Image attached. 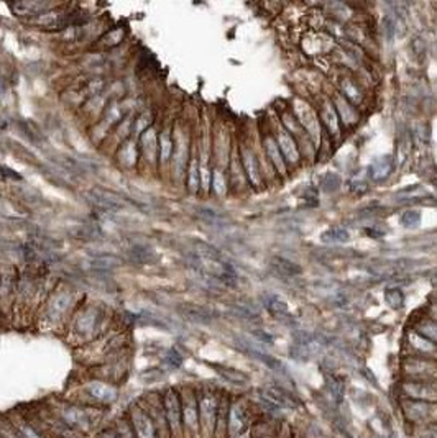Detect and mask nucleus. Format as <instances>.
Instances as JSON below:
<instances>
[{"instance_id":"f257e3e1","label":"nucleus","mask_w":437,"mask_h":438,"mask_svg":"<svg viewBox=\"0 0 437 438\" xmlns=\"http://www.w3.org/2000/svg\"><path fill=\"white\" fill-rule=\"evenodd\" d=\"M114 323L112 312L101 304H81L69 320L66 332L63 333L64 342L73 348H83L96 342Z\"/></svg>"},{"instance_id":"f03ea898","label":"nucleus","mask_w":437,"mask_h":438,"mask_svg":"<svg viewBox=\"0 0 437 438\" xmlns=\"http://www.w3.org/2000/svg\"><path fill=\"white\" fill-rule=\"evenodd\" d=\"M79 306L76 292L64 283H58L53 286L36 313L35 325L40 332L64 333Z\"/></svg>"},{"instance_id":"7ed1b4c3","label":"nucleus","mask_w":437,"mask_h":438,"mask_svg":"<svg viewBox=\"0 0 437 438\" xmlns=\"http://www.w3.org/2000/svg\"><path fill=\"white\" fill-rule=\"evenodd\" d=\"M45 402L81 438L96 435L102 429L101 424L106 417L104 409L91 407V405L76 402L64 396L48 397Z\"/></svg>"},{"instance_id":"20e7f679","label":"nucleus","mask_w":437,"mask_h":438,"mask_svg":"<svg viewBox=\"0 0 437 438\" xmlns=\"http://www.w3.org/2000/svg\"><path fill=\"white\" fill-rule=\"evenodd\" d=\"M20 412L45 438H81L53 412L45 401L20 405Z\"/></svg>"},{"instance_id":"39448f33","label":"nucleus","mask_w":437,"mask_h":438,"mask_svg":"<svg viewBox=\"0 0 437 438\" xmlns=\"http://www.w3.org/2000/svg\"><path fill=\"white\" fill-rule=\"evenodd\" d=\"M64 397L73 399V401L81 404L91 405V407L107 410L117 402L118 389L117 386H114V384L94 380V377L88 376L86 380L76 384V386H73L71 391H69Z\"/></svg>"},{"instance_id":"423d86ee","label":"nucleus","mask_w":437,"mask_h":438,"mask_svg":"<svg viewBox=\"0 0 437 438\" xmlns=\"http://www.w3.org/2000/svg\"><path fill=\"white\" fill-rule=\"evenodd\" d=\"M222 394L215 387L201 386L197 387V402H199V429L201 435L199 438H212Z\"/></svg>"},{"instance_id":"0eeeda50","label":"nucleus","mask_w":437,"mask_h":438,"mask_svg":"<svg viewBox=\"0 0 437 438\" xmlns=\"http://www.w3.org/2000/svg\"><path fill=\"white\" fill-rule=\"evenodd\" d=\"M257 407L245 397H230L229 415H227V429L229 438L244 434L250 430L257 422Z\"/></svg>"},{"instance_id":"6e6552de","label":"nucleus","mask_w":437,"mask_h":438,"mask_svg":"<svg viewBox=\"0 0 437 438\" xmlns=\"http://www.w3.org/2000/svg\"><path fill=\"white\" fill-rule=\"evenodd\" d=\"M399 412L403 420L411 429L437 425V404L418 402V401H399Z\"/></svg>"},{"instance_id":"1a4fd4ad","label":"nucleus","mask_w":437,"mask_h":438,"mask_svg":"<svg viewBox=\"0 0 437 438\" xmlns=\"http://www.w3.org/2000/svg\"><path fill=\"white\" fill-rule=\"evenodd\" d=\"M178 391H180V397H181L185 438H199V435H201V429H199L197 387L182 386L178 387Z\"/></svg>"},{"instance_id":"9d476101","label":"nucleus","mask_w":437,"mask_h":438,"mask_svg":"<svg viewBox=\"0 0 437 438\" xmlns=\"http://www.w3.org/2000/svg\"><path fill=\"white\" fill-rule=\"evenodd\" d=\"M399 401H418L437 404V381L403 380L398 384Z\"/></svg>"},{"instance_id":"9b49d317","label":"nucleus","mask_w":437,"mask_h":438,"mask_svg":"<svg viewBox=\"0 0 437 438\" xmlns=\"http://www.w3.org/2000/svg\"><path fill=\"white\" fill-rule=\"evenodd\" d=\"M163 397L165 414L168 420V429L171 438H185V429H182V409H181V397L178 387H166L161 391Z\"/></svg>"},{"instance_id":"f8f14e48","label":"nucleus","mask_w":437,"mask_h":438,"mask_svg":"<svg viewBox=\"0 0 437 438\" xmlns=\"http://www.w3.org/2000/svg\"><path fill=\"white\" fill-rule=\"evenodd\" d=\"M19 276L14 268H0V317L12 322Z\"/></svg>"},{"instance_id":"ddd939ff","label":"nucleus","mask_w":437,"mask_h":438,"mask_svg":"<svg viewBox=\"0 0 437 438\" xmlns=\"http://www.w3.org/2000/svg\"><path fill=\"white\" fill-rule=\"evenodd\" d=\"M137 402L142 405L145 410H147L150 419L153 420V425L156 429V434H158V438H171L161 392L160 391H152V392L145 394V396L140 397Z\"/></svg>"},{"instance_id":"4468645a","label":"nucleus","mask_w":437,"mask_h":438,"mask_svg":"<svg viewBox=\"0 0 437 438\" xmlns=\"http://www.w3.org/2000/svg\"><path fill=\"white\" fill-rule=\"evenodd\" d=\"M403 380L416 381H437V361L411 356L404 358L403 365Z\"/></svg>"},{"instance_id":"2eb2a0df","label":"nucleus","mask_w":437,"mask_h":438,"mask_svg":"<svg viewBox=\"0 0 437 438\" xmlns=\"http://www.w3.org/2000/svg\"><path fill=\"white\" fill-rule=\"evenodd\" d=\"M125 414H127L128 420H130L135 437L137 438H158V434H156V429L153 425V420L150 419L147 410H145L137 401L128 405Z\"/></svg>"},{"instance_id":"dca6fc26","label":"nucleus","mask_w":437,"mask_h":438,"mask_svg":"<svg viewBox=\"0 0 437 438\" xmlns=\"http://www.w3.org/2000/svg\"><path fill=\"white\" fill-rule=\"evenodd\" d=\"M262 401H265L267 404L272 405L277 410H293L298 407V402L296 399L291 396L288 391H284L283 387L278 386H268L262 391Z\"/></svg>"},{"instance_id":"f3484780","label":"nucleus","mask_w":437,"mask_h":438,"mask_svg":"<svg viewBox=\"0 0 437 438\" xmlns=\"http://www.w3.org/2000/svg\"><path fill=\"white\" fill-rule=\"evenodd\" d=\"M5 415H7V419L10 420V424H12V427L15 429V432H17L20 438H45L38 430L35 429L34 425L30 424L29 420H26V417L20 412L19 407L7 410Z\"/></svg>"},{"instance_id":"a211bd4d","label":"nucleus","mask_w":437,"mask_h":438,"mask_svg":"<svg viewBox=\"0 0 437 438\" xmlns=\"http://www.w3.org/2000/svg\"><path fill=\"white\" fill-rule=\"evenodd\" d=\"M215 370H217L219 375L222 376L225 381L234 384V386H245V384L248 382V376L239 370H234V367L215 366Z\"/></svg>"},{"instance_id":"6ab92c4d","label":"nucleus","mask_w":437,"mask_h":438,"mask_svg":"<svg viewBox=\"0 0 437 438\" xmlns=\"http://www.w3.org/2000/svg\"><path fill=\"white\" fill-rule=\"evenodd\" d=\"M112 427H114V430L117 432L118 438H137L133 434L130 420H128L125 412H123L122 415H118V417L112 422Z\"/></svg>"},{"instance_id":"aec40b11","label":"nucleus","mask_w":437,"mask_h":438,"mask_svg":"<svg viewBox=\"0 0 437 438\" xmlns=\"http://www.w3.org/2000/svg\"><path fill=\"white\" fill-rule=\"evenodd\" d=\"M272 264H273V268L277 269V273L283 274V276H296L301 273V268L298 266V264L293 261H288V259H284V258H273Z\"/></svg>"},{"instance_id":"412c9836","label":"nucleus","mask_w":437,"mask_h":438,"mask_svg":"<svg viewBox=\"0 0 437 438\" xmlns=\"http://www.w3.org/2000/svg\"><path fill=\"white\" fill-rule=\"evenodd\" d=\"M349 240V231L344 226H332L322 234V241L326 243H344Z\"/></svg>"},{"instance_id":"4be33fe9","label":"nucleus","mask_w":437,"mask_h":438,"mask_svg":"<svg viewBox=\"0 0 437 438\" xmlns=\"http://www.w3.org/2000/svg\"><path fill=\"white\" fill-rule=\"evenodd\" d=\"M186 317L192 322L197 323H207L210 322V313L206 309H201V307H187L186 309Z\"/></svg>"},{"instance_id":"5701e85b","label":"nucleus","mask_w":437,"mask_h":438,"mask_svg":"<svg viewBox=\"0 0 437 438\" xmlns=\"http://www.w3.org/2000/svg\"><path fill=\"white\" fill-rule=\"evenodd\" d=\"M419 335H423L428 340H431L434 345H437V323L433 320H426L419 325V328L416 330Z\"/></svg>"},{"instance_id":"b1692460","label":"nucleus","mask_w":437,"mask_h":438,"mask_svg":"<svg viewBox=\"0 0 437 438\" xmlns=\"http://www.w3.org/2000/svg\"><path fill=\"white\" fill-rule=\"evenodd\" d=\"M265 306L269 312L274 313V316H279V313H284L286 311H288L286 302L283 299H279L278 296H268Z\"/></svg>"},{"instance_id":"393cba45","label":"nucleus","mask_w":437,"mask_h":438,"mask_svg":"<svg viewBox=\"0 0 437 438\" xmlns=\"http://www.w3.org/2000/svg\"><path fill=\"white\" fill-rule=\"evenodd\" d=\"M385 301L388 302V306L393 307V309H399V307H403L404 296L399 289H388L385 291Z\"/></svg>"},{"instance_id":"a878e982","label":"nucleus","mask_w":437,"mask_h":438,"mask_svg":"<svg viewBox=\"0 0 437 438\" xmlns=\"http://www.w3.org/2000/svg\"><path fill=\"white\" fill-rule=\"evenodd\" d=\"M0 438H20L5 412L0 414Z\"/></svg>"},{"instance_id":"bb28decb","label":"nucleus","mask_w":437,"mask_h":438,"mask_svg":"<svg viewBox=\"0 0 437 438\" xmlns=\"http://www.w3.org/2000/svg\"><path fill=\"white\" fill-rule=\"evenodd\" d=\"M411 438H437V425L411 429Z\"/></svg>"},{"instance_id":"cd10ccee","label":"nucleus","mask_w":437,"mask_h":438,"mask_svg":"<svg viewBox=\"0 0 437 438\" xmlns=\"http://www.w3.org/2000/svg\"><path fill=\"white\" fill-rule=\"evenodd\" d=\"M401 224L406 226V229H414V226H418L421 224V214L418 210H408L406 214L401 217Z\"/></svg>"},{"instance_id":"c85d7f7f","label":"nucleus","mask_w":437,"mask_h":438,"mask_svg":"<svg viewBox=\"0 0 437 438\" xmlns=\"http://www.w3.org/2000/svg\"><path fill=\"white\" fill-rule=\"evenodd\" d=\"M93 438H118V437H117V432L114 430V427H112L110 424V425L102 427V429L97 432Z\"/></svg>"},{"instance_id":"c756f323","label":"nucleus","mask_w":437,"mask_h":438,"mask_svg":"<svg viewBox=\"0 0 437 438\" xmlns=\"http://www.w3.org/2000/svg\"><path fill=\"white\" fill-rule=\"evenodd\" d=\"M385 30H386V33H388V38H391L393 36V30H395V24H393L391 17H386L385 19Z\"/></svg>"},{"instance_id":"7c9ffc66","label":"nucleus","mask_w":437,"mask_h":438,"mask_svg":"<svg viewBox=\"0 0 437 438\" xmlns=\"http://www.w3.org/2000/svg\"><path fill=\"white\" fill-rule=\"evenodd\" d=\"M234 438H255V435H253V432H252V429H250V430H247V432H244V434L237 435V437H234Z\"/></svg>"},{"instance_id":"2f4dec72","label":"nucleus","mask_w":437,"mask_h":438,"mask_svg":"<svg viewBox=\"0 0 437 438\" xmlns=\"http://www.w3.org/2000/svg\"><path fill=\"white\" fill-rule=\"evenodd\" d=\"M366 234L374 235V238H381L383 236L381 231H376V230H366Z\"/></svg>"}]
</instances>
